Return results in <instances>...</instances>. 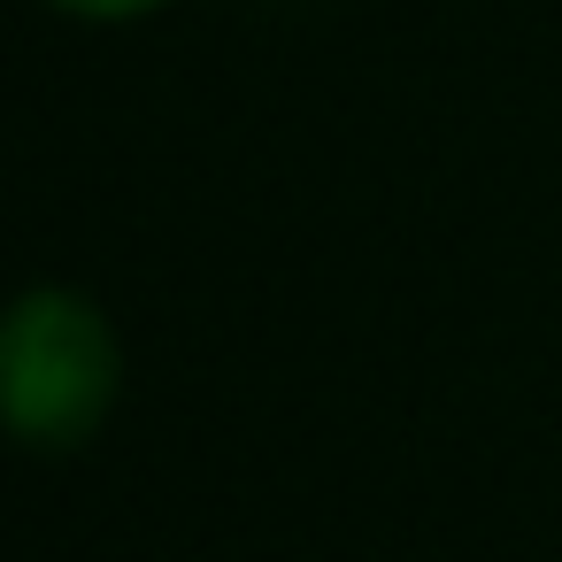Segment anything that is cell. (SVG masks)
<instances>
[{"mask_svg":"<svg viewBox=\"0 0 562 562\" xmlns=\"http://www.w3.org/2000/svg\"><path fill=\"white\" fill-rule=\"evenodd\" d=\"M116 378H124V355H116V331L93 301L47 285V293H24L9 308L0 401H9V424L24 447H47V454L86 447L116 401Z\"/></svg>","mask_w":562,"mask_h":562,"instance_id":"6da1fadb","label":"cell"},{"mask_svg":"<svg viewBox=\"0 0 562 562\" xmlns=\"http://www.w3.org/2000/svg\"><path fill=\"white\" fill-rule=\"evenodd\" d=\"M47 9H63V16H93V24H116V16H147V9H162V0H47Z\"/></svg>","mask_w":562,"mask_h":562,"instance_id":"7a4b0ae2","label":"cell"}]
</instances>
